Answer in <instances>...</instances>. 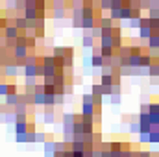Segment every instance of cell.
<instances>
[{
  "mask_svg": "<svg viewBox=\"0 0 159 157\" xmlns=\"http://www.w3.org/2000/svg\"><path fill=\"white\" fill-rule=\"evenodd\" d=\"M2 69H4V74H6L7 78H13V79H15L17 76H19V69H20V67H19V65L15 63V59H13V61L6 63Z\"/></svg>",
  "mask_w": 159,
  "mask_h": 157,
  "instance_id": "cell-1",
  "label": "cell"
},
{
  "mask_svg": "<svg viewBox=\"0 0 159 157\" xmlns=\"http://www.w3.org/2000/svg\"><path fill=\"white\" fill-rule=\"evenodd\" d=\"M2 35H4L6 39H13L15 41L19 35H20V30H19L15 24H9V26H6V28L2 30Z\"/></svg>",
  "mask_w": 159,
  "mask_h": 157,
  "instance_id": "cell-2",
  "label": "cell"
},
{
  "mask_svg": "<svg viewBox=\"0 0 159 157\" xmlns=\"http://www.w3.org/2000/svg\"><path fill=\"white\" fill-rule=\"evenodd\" d=\"M28 54H30V48H28V46L17 44V46L13 48V57H15V59H26Z\"/></svg>",
  "mask_w": 159,
  "mask_h": 157,
  "instance_id": "cell-3",
  "label": "cell"
},
{
  "mask_svg": "<svg viewBox=\"0 0 159 157\" xmlns=\"http://www.w3.org/2000/svg\"><path fill=\"white\" fill-rule=\"evenodd\" d=\"M94 44H96V39H94V37L89 34V30H83V35H81V46L91 50Z\"/></svg>",
  "mask_w": 159,
  "mask_h": 157,
  "instance_id": "cell-4",
  "label": "cell"
},
{
  "mask_svg": "<svg viewBox=\"0 0 159 157\" xmlns=\"http://www.w3.org/2000/svg\"><path fill=\"white\" fill-rule=\"evenodd\" d=\"M96 24L102 26L104 30H107V28H113V26H115V20H113L111 17H102V15H98V17H96Z\"/></svg>",
  "mask_w": 159,
  "mask_h": 157,
  "instance_id": "cell-5",
  "label": "cell"
},
{
  "mask_svg": "<svg viewBox=\"0 0 159 157\" xmlns=\"http://www.w3.org/2000/svg\"><path fill=\"white\" fill-rule=\"evenodd\" d=\"M106 63V57L102 54H91V67L93 69H102Z\"/></svg>",
  "mask_w": 159,
  "mask_h": 157,
  "instance_id": "cell-6",
  "label": "cell"
},
{
  "mask_svg": "<svg viewBox=\"0 0 159 157\" xmlns=\"http://www.w3.org/2000/svg\"><path fill=\"white\" fill-rule=\"evenodd\" d=\"M83 117H94V113H96V105L94 104H85V102H81V111H80Z\"/></svg>",
  "mask_w": 159,
  "mask_h": 157,
  "instance_id": "cell-7",
  "label": "cell"
},
{
  "mask_svg": "<svg viewBox=\"0 0 159 157\" xmlns=\"http://www.w3.org/2000/svg\"><path fill=\"white\" fill-rule=\"evenodd\" d=\"M4 98H6V105H9V107H15V105L20 102V94H19V92H9V94H6Z\"/></svg>",
  "mask_w": 159,
  "mask_h": 157,
  "instance_id": "cell-8",
  "label": "cell"
},
{
  "mask_svg": "<svg viewBox=\"0 0 159 157\" xmlns=\"http://www.w3.org/2000/svg\"><path fill=\"white\" fill-rule=\"evenodd\" d=\"M30 129V122L28 120H17L15 122V135L17 133H28Z\"/></svg>",
  "mask_w": 159,
  "mask_h": 157,
  "instance_id": "cell-9",
  "label": "cell"
},
{
  "mask_svg": "<svg viewBox=\"0 0 159 157\" xmlns=\"http://www.w3.org/2000/svg\"><path fill=\"white\" fill-rule=\"evenodd\" d=\"M67 11H69V7H67V6H63V7H52V15H54V19H56V20L65 19V17H67Z\"/></svg>",
  "mask_w": 159,
  "mask_h": 157,
  "instance_id": "cell-10",
  "label": "cell"
},
{
  "mask_svg": "<svg viewBox=\"0 0 159 157\" xmlns=\"http://www.w3.org/2000/svg\"><path fill=\"white\" fill-rule=\"evenodd\" d=\"M133 17V9L128 6V4H124L122 7H120V20H129Z\"/></svg>",
  "mask_w": 159,
  "mask_h": 157,
  "instance_id": "cell-11",
  "label": "cell"
},
{
  "mask_svg": "<svg viewBox=\"0 0 159 157\" xmlns=\"http://www.w3.org/2000/svg\"><path fill=\"white\" fill-rule=\"evenodd\" d=\"M96 26V17H83L81 19V30H91Z\"/></svg>",
  "mask_w": 159,
  "mask_h": 157,
  "instance_id": "cell-12",
  "label": "cell"
},
{
  "mask_svg": "<svg viewBox=\"0 0 159 157\" xmlns=\"http://www.w3.org/2000/svg\"><path fill=\"white\" fill-rule=\"evenodd\" d=\"M54 118H56L54 107H46L44 113H43V122H44V124H54Z\"/></svg>",
  "mask_w": 159,
  "mask_h": 157,
  "instance_id": "cell-13",
  "label": "cell"
},
{
  "mask_svg": "<svg viewBox=\"0 0 159 157\" xmlns=\"http://www.w3.org/2000/svg\"><path fill=\"white\" fill-rule=\"evenodd\" d=\"M15 26H17L20 32H24V30L28 28V19H26L24 15H17V17H15Z\"/></svg>",
  "mask_w": 159,
  "mask_h": 157,
  "instance_id": "cell-14",
  "label": "cell"
},
{
  "mask_svg": "<svg viewBox=\"0 0 159 157\" xmlns=\"http://www.w3.org/2000/svg\"><path fill=\"white\" fill-rule=\"evenodd\" d=\"M22 70H24V76H37V63H26Z\"/></svg>",
  "mask_w": 159,
  "mask_h": 157,
  "instance_id": "cell-15",
  "label": "cell"
},
{
  "mask_svg": "<svg viewBox=\"0 0 159 157\" xmlns=\"http://www.w3.org/2000/svg\"><path fill=\"white\" fill-rule=\"evenodd\" d=\"M148 144H156V146L159 144V129H157V126H154L152 131L148 133Z\"/></svg>",
  "mask_w": 159,
  "mask_h": 157,
  "instance_id": "cell-16",
  "label": "cell"
},
{
  "mask_svg": "<svg viewBox=\"0 0 159 157\" xmlns=\"http://www.w3.org/2000/svg\"><path fill=\"white\" fill-rule=\"evenodd\" d=\"M65 52H67V46H52V56L57 59H63Z\"/></svg>",
  "mask_w": 159,
  "mask_h": 157,
  "instance_id": "cell-17",
  "label": "cell"
},
{
  "mask_svg": "<svg viewBox=\"0 0 159 157\" xmlns=\"http://www.w3.org/2000/svg\"><path fill=\"white\" fill-rule=\"evenodd\" d=\"M143 56V54H141ZM141 56L139 54H131L129 57H128V63H129V67H133V69H139L141 67Z\"/></svg>",
  "mask_w": 159,
  "mask_h": 157,
  "instance_id": "cell-18",
  "label": "cell"
},
{
  "mask_svg": "<svg viewBox=\"0 0 159 157\" xmlns=\"http://www.w3.org/2000/svg\"><path fill=\"white\" fill-rule=\"evenodd\" d=\"M117 54H119V57H124V59H128V57L131 56V46H128V44H122L119 50H117Z\"/></svg>",
  "mask_w": 159,
  "mask_h": 157,
  "instance_id": "cell-19",
  "label": "cell"
},
{
  "mask_svg": "<svg viewBox=\"0 0 159 157\" xmlns=\"http://www.w3.org/2000/svg\"><path fill=\"white\" fill-rule=\"evenodd\" d=\"M100 54H102L106 59H109V57H113V56L117 54V50H115L113 46H102V48H100Z\"/></svg>",
  "mask_w": 159,
  "mask_h": 157,
  "instance_id": "cell-20",
  "label": "cell"
},
{
  "mask_svg": "<svg viewBox=\"0 0 159 157\" xmlns=\"http://www.w3.org/2000/svg\"><path fill=\"white\" fill-rule=\"evenodd\" d=\"M150 35H152V28L150 26H139V37L141 39H150Z\"/></svg>",
  "mask_w": 159,
  "mask_h": 157,
  "instance_id": "cell-21",
  "label": "cell"
},
{
  "mask_svg": "<svg viewBox=\"0 0 159 157\" xmlns=\"http://www.w3.org/2000/svg\"><path fill=\"white\" fill-rule=\"evenodd\" d=\"M148 48L152 50H157L159 48V34H152L150 39H148Z\"/></svg>",
  "mask_w": 159,
  "mask_h": 157,
  "instance_id": "cell-22",
  "label": "cell"
},
{
  "mask_svg": "<svg viewBox=\"0 0 159 157\" xmlns=\"http://www.w3.org/2000/svg\"><path fill=\"white\" fill-rule=\"evenodd\" d=\"M150 65H152V56H150V54H143V56H141V67L148 70Z\"/></svg>",
  "mask_w": 159,
  "mask_h": 157,
  "instance_id": "cell-23",
  "label": "cell"
},
{
  "mask_svg": "<svg viewBox=\"0 0 159 157\" xmlns=\"http://www.w3.org/2000/svg\"><path fill=\"white\" fill-rule=\"evenodd\" d=\"M107 98H109V102H111L113 105H120V102H122V92H113V94H109Z\"/></svg>",
  "mask_w": 159,
  "mask_h": 157,
  "instance_id": "cell-24",
  "label": "cell"
},
{
  "mask_svg": "<svg viewBox=\"0 0 159 157\" xmlns=\"http://www.w3.org/2000/svg\"><path fill=\"white\" fill-rule=\"evenodd\" d=\"M102 32H104V30H102V26H98V24H96L94 28H91V30H89V34H91L94 39H98V41H100V37H102Z\"/></svg>",
  "mask_w": 159,
  "mask_h": 157,
  "instance_id": "cell-25",
  "label": "cell"
},
{
  "mask_svg": "<svg viewBox=\"0 0 159 157\" xmlns=\"http://www.w3.org/2000/svg\"><path fill=\"white\" fill-rule=\"evenodd\" d=\"M100 83L106 85V87H111V85H113V74H102Z\"/></svg>",
  "mask_w": 159,
  "mask_h": 157,
  "instance_id": "cell-26",
  "label": "cell"
},
{
  "mask_svg": "<svg viewBox=\"0 0 159 157\" xmlns=\"http://www.w3.org/2000/svg\"><path fill=\"white\" fill-rule=\"evenodd\" d=\"M34 105H44V92H34Z\"/></svg>",
  "mask_w": 159,
  "mask_h": 157,
  "instance_id": "cell-27",
  "label": "cell"
},
{
  "mask_svg": "<svg viewBox=\"0 0 159 157\" xmlns=\"http://www.w3.org/2000/svg\"><path fill=\"white\" fill-rule=\"evenodd\" d=\"M44 105L46 107H54L56 105V94H44Z\"/></svg>",
  "mask_w": 159,
  "mask_h": 157,
  "instance_id": "cell-28",
  "label": "cell"
},
{
  "mask_svg": "<svg viewBox=\"0 0 159 157\" xmlns=\"http://www.w3.org/2000/svg\"><path fill=\"white\" fill-rule=\"evenodd\" d=\"M63 92H65V96H72V94H74V83H72V81L65 83V89H63Z\"/></svg>",
  "mask_w": 159,
  "mask_h": 157,
  "instance_id": "cell-29",
  "label": "cell"
},
{
  "mask_svg": "<svg viewBox=\"0 0 159 157\" xmlns=\"http://www.w3.org/2000/svg\"><path fill=\"white\" fill-rule=\"evenodd\" d=\"M91 92H93V94H104V85H102V83H93Z\"/></svg>",
  "mask_w": 159,
  "mask_h": 157,
  "instance_id": "cell-30",
  "label": "cell"
},
{
  "mask_svg": "<svg viewBox=\"0 0 159 157\" xmlns=\"http://www.w3.org/2000/svg\"><path fill=\"white\" fill-rule=\"evenodd\" d=\"M128 26H129V28H139V26H141V17H131V19L128 20Z\"/></svg>",
  "mask_w": 159,
  "mask_h": 157,
  "instance_id": "cell-31",
  "label": "cell"
},
{
  "mask_svg": "<svg viewBox=\"0 0 159 157\" xmlns=\"http://www.w3.org/2000/svg\"><path fill=\"white\" fill-rule=\"evenodd\" d=\"M139 120H133V122H129V133H135V135H139Z\"/></svg>",
  "mask_w": 159,
  "mask_h": 157,
  "instance_id": "cell-32",
  "label": "cell"
},
{
  "mask_svg": "<svg viewBox=\"0 0 159 157\" xmlns=\"http://www.w3.org/2000/svg\"><path fill=\"white\" fill-rule=\"evenodd\" d=\"M81 102H85V104H94V96H93V92H85V94L81 96Z\"/></svg>",
  "mask_w": 159,
  "mask_h": 157,
  "instance_id": "cell-33",
  "label": "cell"
},
{
  "mask_svg": "<svg viewBox=\"0 0 159 157\" xmlns=\"http://www.w3.org/2000/svg\"><path fill=\"white\" fill-rule=\"evenodd\" d=\"M65 104V92H56V105H63Z\"/></svg>",
  "mask_w": 159,
  "mask_h": 157,
  "instance_id": "cell-34",
  "label": "cell"
},
{
  "mask_svg": "<svg viewBox=\"0 0 159 157\" xmlns=\"http://www.w3.org/2000/svg\"><path fill=\"white\" fill-rule=\"evenodd\" d=\"M7 87H9V81H0V96L7 94Z\"/></svg>",
  "mask_w": 159,
  "mask_h": 157,
  "instance_id": "cell-35",
  "label": "cell"
},
{
  "mask_svg": "<svg viewBox=\"0 0 159 157\" xmlns=\"http://www.w3.org/2000/svg\"><path fill=\"white\" fill-rule=\"evenodd\" d=\"M46 141V133H43V131H35V142H44Z\"/></svg>",
  "mask_w": 159,
  "mask_h": 157,
  "instance_id": "cell-36",
  "label": "cell"
},
{
  "mask_svg": "<svg viewBox=\"0 0 159 157\" xmlns=\"http://www.w3.org/2000/svg\"><path fill=\"white\" fill-rule=\"evenodd\" d=\"M15 141L17 142H28V133H17Z\"/></svg>",
  "mask_w": 159,
  "mask_h": 157,
  "instance_id": "cell-37",
  "label": "cell"
},
{
  "mask_svg": "<svg viewBox=\"0 0 159 157\" xmlns=\"http://www.w3.org/2000/svg\"><path fill=\"white\" fill-rule=\"evenodd\" d=\"M109 17L113 20H120V9H109Z\"/></svg>",
  "mask_w": 159,
  "mask_h": 157,
  "instance_id": "cell-38",
  "label": "cell"
},
{
  "mask_svg": "<svg viewBox=\"0 0 159 157\" xmlns=\"http://www.w3.org/2000/svg\"><path fill=\"white\" fill-rule=\"evenodd\" d=\"M81 19L83 17H72V22H70L72 28H81Z\"/></svg>",
  "mask_w": 159,
  "mask_h": 157,
  "instance_id": "cell-39",
  "label": "cell"
},
{
  "mask_svg": "<svg viewBox=\"0 0 159 157\" xmlns=\"http://www.w3.org/2000/svg\"><path fill=\"white\" fill-rule=\"evenodd\" d=\"M148 17H150V19H159V7H156V9H148Z\"/></svg>",
  "mask_w": 159,
  "mask_h": 157,
  "instance_id": "cell-40",
  "label": "cell"
},
{
  "mask_svg": "<svg viewBox=\"0 0 159 157\" xmlns=\"http://www.w3.org/2000/svg\"><path fill=\"white\" fill-rule=\"evenodd\" d=\"M35 37H37V39H44V37H46L44 28H35Z\"/></svg>",
  "mask_w": 159,
  "mask_h": 157,
  "instance_id": "cell-41",
  "label": "cell"
},
{
  "mask_svg": "<svg viewBox=\"0 0 159 157\" xmlns=\"http://www.w3.org/2000/svg\"><path fill=\"white\" fill-rule=\"evenodd\" d=\"M139 142L141 144H148V133H139Z\"/></svg>",
  "mask_w": 159,
  "mask_h": 157,
  "instance_id": "cell-42",
  "label": "cell"
},
{
  "mask_svg": "<svg viewBox=\"0 0 159 157\" xmlns=\"http://www.w3.org/2000/svg\"><path fill=\"white\" fill-rule=\"evenodd\" d=\"M157 94H159V83H157Z\"/></svg>",
  "mask_w": 159,
  "mask_h": 157,
  "instance_id": "cell-43",
  "label": "cell"
},
{
  "mask_svg": "<svg viewBox=\"0 0 159 157\" xmlns=\"http://www.w3.org/2000/svg\"><path fill=\"white\" fill-rule=\"evenodd\" d=\"M141 2H148V0H141Z\"/></svg>",
  "mask_w": 159,
  "mask_h": 157,
  "instance_id": "cell-44",
  "label": "cell"
},
{
  "mask_svg": "<svg viewBox=\"0 0 159 157\" xmlns=\"http://www.w3.org/2000/svg\"><path fill=\"white\" fill-rule=\"evenodd\" d=\"M157 56H159V48H157Z\"/></svg>",
  "mask_w": 159,
  "mask_h": 157,
  "instance_id": "cell-45",
  "label": "cell"
},
{
  "mask_svg": "<svg viewBox=\"0 0 159 157\" xmlns=\"http://www.w3.org/2000/svg\"><path fill=\"white\" fill-rule=\"evenodd\" d=\"M20 2H26V0H20Z\"/></svg>",
  "mask_w": 159,
  "mask_h": 157,
  "instance_id": "cell-46",
  "label": "cell"
},
{
  "mask_svg": "<svg viewBox=\"0 0 159 157\" xmlns=\"http://www.w3.org/2000/svg\"><path fill=\"white\" fill-rule=\"evenodd\" d=\"M94 2H100V0H94Z\"/></svg>",
  "mask_w": 159,
  "mask_h": 157,
  "instance_id": "cell-47",
  "label": "cell"
},
{
  "mask_svg": "<svg viewBox=\"0 0 159 157\" xmlns=\"http://www.w3.org/2000/svg\"><path fill=\"white\" fill-rule=\"evenodd\" d=\"M157 129H159V124H157Z\"/></svg>",
  "mask_w": 159,
  "mask_h": 157,
  "instance_id": "cell-48",
  "label": "cell"
}]
</instances>
